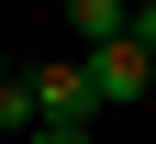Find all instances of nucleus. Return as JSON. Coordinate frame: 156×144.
<instances>
[{"label":"nucleus","mask_w":156,"mask_h":144,"mask_svg":"<svg viewBox=\"0 0 156 144\" xmlns=\"http://www.w3.org/2000/svg\"><path fill=\"white\" fill-rule=\"evenodd\" d=\"M23 89H34V111H45L56 133H89V122H101V89H89V67H78V55H56V67H23Z\"/></svg>","instance_id":"obj_1"},{"label":"nucleus","mask_w":156,"mask_h":144,"mask_svg":"<svg viewBox=\"0 0 156 144\" xmlns=\"http://www.w3.org/2000/svg\"><path fill=\"white\" fill-rule=\"evenodd\" d=\"M34 144H101V133H56V122H45V133H34Z\"/></svg>","instance_id":"obj_5"},{"label":"nucleus","mask_w":156,"mask_h":144,"mask_svg":"<svg viewBox=\"0 0 156 144\" xmlns=\"http://www.w3.org/2000/svg\"><path fill=\"white\" fill-rule=\"evenodd\" d=\"M123 22H134V0H67V33H78V55L123 45Z\"/></svg>","instance_id":"obj_3"},{"label":"nucleus","mask_w":156,"mask_h":144,"mask_svg":"<svg viewBox=\"0 0 156 144\" xmlns=\"http://www.w3.org/2000/svg\"><path fill=\"white\" fill-rule=\"evenodd\" d=\"M0 78H23V67H11V45H0Z\"/></svg>","instance_id":"obj_6"},{"label":"nucleus","mask_w":156,"mask_h":144,"mask_svg":"<svg viewBox=\"0 0 156 144\" xmlns=\"http://www.w3.org/2000/svg\"><path fill=\"white\" fill-rule=\"evenodd\" d=\"M78 67H89L101 111H123V100H145V89H156V55L134 45V33H123V45H101V55H78Z\"/></svg>","instance_id":"obj_2"},{"label":"nucleus","mask_w":156,"mask_h":144,"mask_svg":"<svg viewBox=\"0 0 156 144\" xmlns=\"http://www.w3.org/2000/svg\"><path fill=\"white\" fill-rule=\"evenodd\" d=\"M123 33H134L145 55H156V0H134V22H123Z\"/></svg>","instance_id":"obj_4"}]
</instances>
